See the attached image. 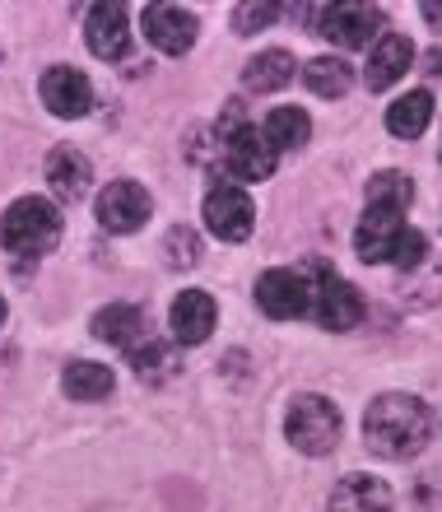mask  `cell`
Segmentation results:
<instances>
[{
  "instance_id": "cell-26",
  "label": "cell",
  "mask_w": 442,
  "mask_h": 512,
  "mask_svg": "<svg viewBox=\"0 0 442 512\" xmlns=\"http://www.w3.org/2000/svg\"><path fill=\"white\" fill-rule=\"evenodd\" d=\"M275 19H280V5H238V10H233V33L252 38V33L270 28Z\"/></svg>"
},
{
  "instance_id": "cell-15",
  "label": "cell",
  "mask_w": 442,
  "mask_h": 512,
  "mask_svg": "<svg viewBox=\"0 0 442 512\" xmlns=\"http://www.w3.org/2000/svg\"><path fill=\"white\" fill-rule=\"evenodd\" d=\"M410 66H415V42L405 38V33H382V38L373 42V52H368L363 84H368L373 94H382V89H391L396 80H405Z\"/></svg>"
},
{
  "instance_id": "cell-4",
  "label": "cell",
  "mask_w": 442,
  "mask_h": 512,
  "mask_svg": "<svg viewBox=\"0 0 442 512\" xmlns=\"http://www.w3.org/2000/svg\"><path fill=\"white\" fill-rule=\"evenodd\" d=\"M312 33L331 47H373L387 33V10L382 5H322L312 10Z\"/></svg>"
},
{
  "instance_id": "cell-3",
  "label": "cell",
  "mask_w": 442,
  "mask_h": 512,
  "mask_svg": "<svg viewBox=\"0 0 442 512\" xmlns=\"http://www.w3.org/2000/svg\"><path fill=\"white\" fill-rule=\"evenodd\" d=\"M284 438L294 452L303 457H326L340 447V405L317 396V391H303L289 401L284 410Z\"/></svg>"
},
{
  "instance_id": "cell-23",
  "label": "cell",
  "mask_w": 442,
  "mask_h": 512,
  "mask_svg": "<svg viewBox=\"0 0 442 512\" xmlns=\"http://www.w3.org/2000/svg\"><path fill=\"white\" fill-rule=\"evenodd\" d=\"M303 84H308L317 98H345L354 89V66L345 56H312L303 66Z\"/></svg>"
},
{
  "instance_id": "cell-18",
  "label": "cell",
  "mask_w": 442,
  "mask_h": 512,
  "mask_svg": "<svg viewBox=\"0 0 442 512\" xmlns=\"http://www.w3.org/2000/svg\"><path fill=\"white\" fill-rule=\"evenodd\" d=\"M94 336L98 340H108V345H117V350H126V359H131L149 336V322H145V312L131 308V303H112V308H98L94 312Z\"/></svg>"
},
{
  "instance_id": "cell-2",
  "label": "cell",
  "mask_w": 442,
  "mask_h": 512,
  "mask_svg": "<svg viewBox=\"0 0 442 512\" xmlns=\"http://www.w3.org/2000/svg\"><path fill=\"white\" fill-rule=\"evenodd\" d=\"M61 243V210L47 196H19L0 215V247L14 256H47Z\"/></svg>"
},
{
  "instance_id": "cell-7",
  "label": "cell",
  "mask_w": 442,
  "mask_h": 512,
  "mask_svg": "<svg viewBox=\"0 0 442 512\" xmlns=\"http://www.w3.org/2000/svg\"><path fill=\"white\" fill-rule=\"evenodd\" d=\"M312 317L322 331H354L363 322V294L349 280H340L335 270L317 266V284H312Z\"/></svg>"
},
{
  "instance_id": "cell-25",
  "label": "cell",
  "mask_w": 442,
  "mask_h": 512,
  "mask_svg": "<svg viewBox=\"0 0 442 512\" xmlns=\"http://www.w3.org/2000/svg\"><path fill=\"white\" fill-rule=\"evenodd\" d=\"M391 266H396V270L405 275V280H410V275H415L419 266H429V238H424L419 229H410V224H405L401 243H396V252H391Z\"/></svg>"
},
{
  "instance_id": "cell-31",
  "label": "cell",
  "mask_w": 442,
  "mask_h": 512,
  "mask_svg": "<svg viewBox=\"0 0 442 512\" xmlns=\"http://www.w3.org/2000/svg\"><path fill=\"white\" fill-rule=\"evenodd\" d=\"M5 317H10V308H5V298H0V326H5Z\"/></svg>"
},
{
  "instance_id": "cell-11",
  "label": "cell",
  "mask_w": 442,
  "mask_h": 512,
  "mask_svg": "<svg viewBox=\"0 0 442 512\" xmlns=\"http://www.w3.org/2000/svg\"><path fill=\"white\" fill-rule=\"evenodd\" d=\"M38 94H42V103H47V112H52V117H66V122L94 112V84H89V75L75 70V66L42 70Z\"/></svg>"
},
{
  "instance_id": "cell-17",
  "label": "cell",
  "mask_w": 442,
  "mask_h": 512,
  "mask_svg": "<svg viewBox=\"0 0 442 512\" xmlns=\"http://www.w3.org/2000/svg\"><path fill=\"white\" fill-rule=\"evenodd\" d=\"M326 512H396V494H391V485L377 480V475H345V480L331 489Z\"/></svg>"
},
{
  "instance_id": "cell-22",
  "label": "cell",
  "mask_w": 442,
  "mask_h": 512,
  "mask_svg": "<svg viewBox=\"0 0 442 512\" xmlns=\"http://www.w3.org/2000/svg\"><path fill=\"white\" fill-rule=\"evenodd\" d=\"M261 131H266L275 154H294V149H303L312 140V117L303 108H270Z\"/></svg>"
},
{
  "instance_id": "cell-13",
  "label": "cell",
  "mask_w": 442,
  "mask_h": 512,
  "mask_svg": "<svg viewBox=\"0 0 442 512\" xmlns=\"http://www.w3.org/2000/svg\"><path fill=\"white\" fill-rule=\"evenodd\" d=\"M168 326H173L177 345H205L219 326V303L205 289H182L168 308Z\"/></svg>"
},
{
  "instance_id": "cell-12",
  "label": "cell",
  "mask_w": 442,
  "mask_h": 512,
  "mask_svg": "<svg viewBox=\"0 0 442 512\" xmlns=\"http://www.w3.org/2000/svg\"><path fill=\"white\" fill-rule=\"evenodd\" d=\"M140 28L163 56H187L196 47V38H201V19L182 10V5H145Z\"/></svg>"
},
{
  "instance_id": "cell-8",
  "label": "cell",
  "mask_w": 442,
  "mask_h": 512,
  "mask_svg": "<svg viewBox=\"0 0 442 512\" xmlns=\"http://www.w3.org/2000/svg\"><path fill=\"white\" fill-rule=\"evenodd\" d=\"M405 233V210L401 205H382V201H368V210L359 215L354 224V252H359L363 266H387L396 243Z\"/></svg>"
},
{
  "instance_id": "cell-29",
  "label": "cell",
  "mask_w": 442,
  "mask_h": 512,
  "mask_svg": "<svg viewBox=\"0 0 442 512\" xmlns=\"http://www.w3.org/2000/svg\"><path fill=\"white\" fill-rule=\"evenodd\" d=\"M419 14H424V19H429V24L442 33V5H438V0H424V5H419Z\"/></svg>"
},
{
  "instance_id": "cell-14",
  "label": "cell",
  "mask_w": 442,
  "mask_h": 512,
  "mask_svg": "<svg viewBox=\"0 0 442 512\" xmlns=\"http://www.w3.org/2000/svg\"><path fill=\"white\" fill-rule=\"evenodd\" d=\"M84 42L98 61H121L131 52V14L126 5H94L84 14Z\"/></svg>"
},
{
  "instance_id": "cell-27",
  "label": "cell",
  "mask_w": 442,
  "mask_h": 512,
  "mask_svg": "<svg viewBox=\"0 0 442 512\" xmlns=\"http://www.w3.org/2000/svg\"><path fill=\"white\" fill-rule=\"evenodd\" d=\"M163 247H168V266H196L201 261V238L191 229H173Z\"/></svg>"
},
{
  "instance_id": "cell-30",
  "label": "cell",
  "mask_w": 442,
  "mask_h": 512,
  "mask_svg": "<svg viewBox=\"0 0 442 512\" xmlns=\"http://www.w3.org/2000/svg\"><path fill=\"white\" fill-rule=\"evenodd\" d=\"M424 70H429V75H442V52H433V56H429V66H424Z\"/></svg>"
},
{
  "instance_id": "cell-10",
  "label": "cell",
  "mask_w": 442,
  "mask_h": 512,
  "mask_svg": "<svg viewBox=\"0 0 442 512\" xmlns=\"http://www.w3.org/2000/svg\"><path fill=\"white\" fill-rule=\"evenodd\" d=\"M149 210H154L149 191L140 187V182H131V177L108 182V187L98 191V201H94V215H98V224H103L108 233H135V229H145Z\"/></svg>"
},
{
  "instance_id": "cell-6",
  "label": "cell",
  "mask_w": 442,
  "mask_h": 512,
  "mask_svg": "<svg viewBox=\"0 0 442 512\" xmlns=\"http://www.w3.org/2000/svg\"><path fill=\"white\" fill-rule=\"evenodd\" d=\"M201 215H205V229L215 233L219 243H247L256 229V205L238 182H215L205 191Z\"/></svg>"
},
{
  "instance_id": "cell-9",
  "label": "cell",
  "mask_w": 442,
  "mask_h": 512,
  "mask_svg": "<svg viewBox=\"0 0 442 512\" xmlns=\"http://www.w3.org/2000/svg\"><path fill=\"white\" fill-rule=\"evenodd\" d=\"M256 308L266 317H275V322H298L312 308V280L303 270H289V266L266 270L256 280Z\"/></svg>"
},
{
  "instance_id": "cell-20",
  "label": "cell",
  "mask_w": 442,
  "mask_h": 512,
  "mask_svg": "<svg viewBox=\"0 0 442 512\" xmlns=\"http://www.w3.org/2000/svg\"><path fill=\"white\" fill-rule=\"evenodd\" d=\"M117 378H112L108 364H94V359H75V364L61 368V391H66L70 401H108Z\"/></svg>"
},
{
  "instance_id": "cell-28",
  "label": "cell",
  "mask_w": 442,
  "mask_h": 512,
  "mask_svg": "<svg viewBox=\"0 0 442 512\" xmlns=\"http://www.w3.org/2000/svg\"><path fill=\"white\" fill-rule=\"evenodd\" d=\"M419 512H442V471H424L415 475V489H410Z\"/></svg>"
},
{
  "instance_id": "cell-5",
  "label": "cell",
  "mask_w": 442,
  "mask_h": 512,
  "mask_svg": "<svg viewBox=\"0 0 442 512\" xmlns=\"http://www.w3.org/2000/svg\"><path fill=\"white\" fill-rule=\"evenodd\" d=\"M219 159H224L228 177H238V182H266V177H275V168H280V154L270 149L266 131H261V126H247V122L224 131Z\"/></svg>"
},
{
  "instance_id": "cell-1",
  "label": "cell",
  "mask_w": 442,
  "mask_h": 512,
  "mask_svg": "<svg viewBox=\"0 0 442 512\" xmlns=\"http://www.w3.org/2000/svg\"><path fill=\"white\" fill-rule=\"evenodd\" d=\"M433 438V410L410 391H382L363 410V443L382 461L419 457Z\"/></svg>"
},
{
  "instance_id": "cell-32",
  "label": "cell",
  "mask_w": 442,
  "mask_h": 512,
  "mask_svg": "<svg viewBox=\"0 0 442 512\" xmlns=\"http://www.w3.org/2000/svg\"><path fill=\"white\" fill-rule=\"evenodd\" d=\"M438 159H442V149H438Z\"/></svg>"
},
{
  "instance_id": "cell-24",
  "label": "cell",
  "mask_w": 442,
  "mask_h": 512,
  "mask_svg": "<svg viewBox=\"0 0 442 512\" xmlns=\"http://www.w3.org/2000/svg\"><path fill=\"white\" fill-rule=\"evenodd\" d=\"M368 201L401 205V210H410V201H415V182H410L405 173H396V168H387V173H377L373 182H368Z\"/></svg>"
},
{
  "instance_id": "cell-19",
  "label": "cell",
  "mask_w": 442,
  "mask_h": 512,
  "mask_svg": "<svg viewBox=\"0 0 442 512\" xmlns=\"http://www.w3.org/2000/svg\"><path fill=\"white\" fill-rule=\"evenodd\" d=\"M298 75V61L284 47H266V52H256L247 66H242V89L247 94H280L284 84H294Z\"/></svg>"
},
{
  "instance_id": "cell-16",
  "label": "cell",
  "mask_w": 442,
  "mask_h": 512,
  "mask_svg": "<svg viewBox=\"0 0 442 512\" xmlns=\"http://www.w3.org/2000/svg\"><path fill=\"white\" fill-rule=\"evenodd\" d=\"M47 187H52L56 201H84L89 196V187H94V163H89V154H80L75 145H61L52 149V159H47Z\"/></svg>"
},
{
  "instance_id": "cell-21",
  "label": "cell",
  "mask_w": 442,
  "mask_h": 512,
  "mask_svg": "<svg viewBox=\"0 0 442 512\" xmlns=\"http://www.w3.org/2000/svg\"><path fill=\"white\" fill-rule=\"evenodd\" d=\"M433 122V94L429 89H410L387 108V131L396 140H419Z\"/></svg>"
}]
</instances>
